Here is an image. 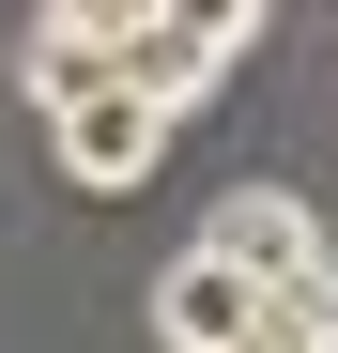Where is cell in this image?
Listing matches in <instances>:
<instances>
[{
    "label": "cell",
    "mask_w": 338,
    "mask_h": 353,
    "mask_svg": "<svg viewBox=\"0 0 338 353\" xmlns=\"http://www.w3.org/2000/svg\"><path fill=\"white\" fill-rule=\"evenodd\" d=\"M16 77H31V108H46V123H62V108H108V92H123V16L46 0V16L16 31Z\"/></svg>",
    "instance_id": "3957f363"
},
{
    "label": "cell",
    "mask_w": 338,
    "mask_h": 353,
    "mask_svg": "<svg viewBox=\"0 0 338 353\" xmlns=\"http://www.w3.org/2000/svg\"><path fill=\"white\" fill-rule=\"evenodd\" d=\"M200 261H231L261 292V353L277 338H338V261H323V215L292 185H231V200L200 215Z\"/></svg>",
    "instance_id": "6da1fadb"
},
{
    "label": "cell",
    "mask_w": 338,
    "mask_h": 353,
    "mask_svg": "<svg viewBox=\"0 0 338 353\" xmlns=\"http://www.w3.org/2000/svg\"><path fill=\"white\" fill-rule=\"evenodd\" d=\"M277 353H338V338H277Z\"/></svg>",
    "instance_id": "8992f818"
},
{
    "label": "cell",
    "mask_w": 338,
    "mask_h": 353,
    "mask_svg": "<svg viewBox=\"0 0 338 353\" xmlns=\"http://www.w3.org/2000/svg\"><path fill=\"white\" fill-rule=\"evenodd\" d=\"M246 46H261V16H246V0H231V16H185V0H139V16H123V92L154 108V123H185V108H200L215 77L246 62Z\"/></svg>",
    "instance_id": "7a4b0ae2"
},
{
    "label": "cell",
    "mask_w": 338,
    "mask_h": 353,
    "mask_svg": "<svg viewBox=\"0 0 338 353\" xmlns=\"http://www.w3.org/2000/svg\"><path fill=\"white\" fill-rule=\"evenodd\" d=\"M154 338L169 353H261V292L185 246V261H154Z\"/></svg>",
    "instance_id": "5b68a950"
},
{
    "label": "cell",
    "mask_w": 338,
    "mask_h": 353,
    "mask_svg": "<svg viewBox=\"0 0 338 353\" xmlns=\"http://www.w3.org/2000/svg\"><path fill=\"white\" fill-rule=\"evenodd\" d=\"M46 154H62V185L139 200V185H154V154H169V123H154L139 92H108V108H62V123H46Z\"/></svg>",
    "instance_id": "277c9868"
}]
</instances>
